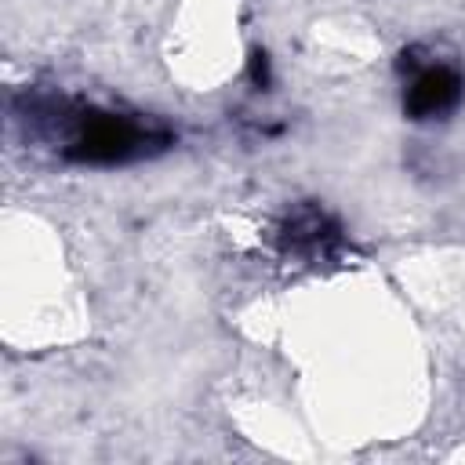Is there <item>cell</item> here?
Returning <instances> with one entry per match:
<instances>
[{"mask_svg": "<svg viewBox=\"0 0 465 465\" xmlns=\"http://www.w3.org/2000/svg\"><path fill=\"white\" fill-rule=\"evenodd\" d=\"M149 142L153 134L138 120L113 116V113H80L65 153L84 163H120L145 153Z\"/></svg>", "mask_w": 465, "mask_h": 465, "instance_id": "1", "label": "cell"}, {"mask_svg": "<svg viewBox=\"0 0 465 465\" xmlns=\"http://www.w3.org/2000/svg\"><path fill=\"white\" fill-rule=\"evenodd\" d=\"M461 94V76L450 69V65H429L421 69L411 87H407V109L418 116V120H429V116H440L447 113Z\"/></svg>", "mask_w": 465, "mask_h": 465, "instance_id": "2", "label": "cell"}]
</instances>
